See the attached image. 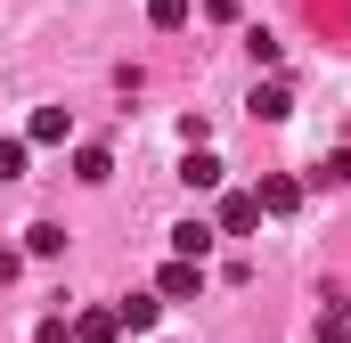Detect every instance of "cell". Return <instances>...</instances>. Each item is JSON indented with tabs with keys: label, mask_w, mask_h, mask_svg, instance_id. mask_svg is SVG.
Returning <instances> with one entry per match:
<instances>
[{
	"label": "cell",
	"mask_w": 351,
	"mask_h": 343,
	"mask_svg": "<svg viewBox=\"0 0 351 343\" xmlns=\"http://www.w3.org/2000/svg\"><path fill=\"white\" fill-rule=\"evenodd\" d=\"M188 188H221V156H204V147H188V164H180Z\"/></svg>",
	"instance_id": "8fae6325"
},
{
	"label": "cell",
	"mask_w": 351,
	"mask_h": 343,
	"mask_svg": "<svg viewBox=\"0 0 351 343\" xmlns=\"http://www.w3.org/2000/svg\"><path fill=\"white\" fill-rule=\"evenodd\" d=\"M114 319H123V335H147L164 319V294H131V303H114Z\"/></svg>",
	"instance_id": "5b68a950"
},
{
	"label": "cell",
	"mask_w": 351,
	"mask_h": 343,
	"mask_svg": "<svg viewBox=\"0 0 351 343\" xmlns=\"http://www.w3.org/2000/svg\"><path fill=\"white\" fill-rule=\"evenodd\" d=\"M74 180H82V188L114 180V156H106V147H74Z\"/></svg>",
	"instance_id": "9c48e42d"
},
{
	"label": "cell",
	"mask_w": 351,
	"mask_h": 343,
	"mask_svg": "<svg viewBox=\"0 0 351 343\" xmlns=\"http://www.w3.org/2000/svg\"><path fill=\"white\" fill-rule=\"evenodd\" d=\"M213 237H221L213 221H180V229H172V261H196V270H204V254H213Z\"/></svg>",
	"instance_id": "3957f363"
},
{
	"label": "cell",
	"mask_w": 351,
	"mask_h": 343,
	"mask_svg": "<svg viewBox=\"0 0 351 343\" xmlns=\"http://www.w3.org/2000/svg\"><path fill=\"white\" fill-rule=\"evenodd\" d=\"M66 131H74V115H66V106H41V115H33V131H25V147H58Z\"/></svg>",
	"instance_id": "52a82bcc"
},
{
	"label": "cell",
	"mask_w": 351,
	"mask_h": 343,
	"mask_svg": "<svg viewBox=\"0 0 351 343\" xmlns=\"http://www.w3.org/2000/svg\"><path fill=\"white\" fill-rule=\"evenodd\" d=\"M156 294H164V303H196V294H204V270H196V261H164V270H156Z\"/></svg>",
	"instance_id": "7a4b0ae2"
},
{
	"label": "cell",
	"mask_w": 351,
	"mask_h": 343,
	"mask_svg": "<svg viewBox=\"0 0 351 343\" xmlns=\"http://www.w3.org/2000/svg\"><path fill=\"white\" fill-rule=\"evenodd\" d=\"M33 343H74V327H66V319H41V327H33Z\"/></svg>",
	"instance_id": "e0dca14e"
},
{
	"label": "cell",
	"mask_w": 351,
	"mask_h": 343,
	"mask_svg": "<svg viewBox=\"0 0 351 343\" xmlns=\"http://www.w3.org/2000/svg\"><path fill=\"white\" fill-rule=\"evenodd\" d=\"M25 156H33L25 139H0V180H25Z\"/></svg>",
	"instance_id": "9a60e30c"
},
{
	"label": "cell",
	"mask_w": 351,
	"mask_h": 343,
	"mask_svg": "<svg viewBox=\"0 0 351 343\" xmlns=\"http://www.w3.org/2000/svg\"><path fill=\"white\" fill-rule=\"evenodd\" d=\"M188 16H196V8H188V0H147V25H156V33H180V25H188Z\"/></svg>",
	"instance_id": "7c38bea8"
},
{
	"label": "cell",
	"mask_w": 351,
	"mask_h": 343,
	"mask_svg": "<svg viewBox=\"0 0 351 343\" xmlns=\"http://www.w3.org/2000/svg\"><path fill=\"white\" fill-rule=\"evenodd\" d=\"M25 254L58 261V254H66V229H58V221H33V229H25Z\"/></svg>",
	"instance_id": "30bf717a"
},
{
	"label": "cell",
	"mask_w": 351,
	"mask_h": 343,
	"mask_svg": "<svg viewBox=\"0 0 351 343\" xmlns=\"http://www.w3.org/2000/svg\"><path fill=\"white\" fill-rule=\"evenodd\" d=\"M294 115V90L286 82H254V123H286Z\"/></svg>",
	"instance_id": "8992f818"
},
{
	"label": "cell",
	"mask_w": 351,
	"mask_h": 343,
	"mask_svg": "<svg viewBox=\"0 0 351 343\" xmlns=\"http://www.w3.org/2000/svg\"><path fill=\"white\" fill-rule=\"evenodd\" d=\"M254 204H262L269 221H286V213H302V180H294V172H262V188H254Z\"/></svg>",
	"instance_id": "6da1fadb"
},
{
	"label": "cell",
	"mask_w": 351,
	"mask_h": 343,
	"mask_svg": "<svg viewBox=\"0 0 351 343\" xmlns=\"http://www.w3.org/2000/svg\"><path fill=\"white\" fill-rule=\"evenodd\" d=\"M311 180H319V188H351V147H335V156L311 172Z\"/></svg>",
	"instance_id": "5bb4252c"
},
{
	"label": "cell",
	"mask_w": 351,
	"mask_h": 343,
	"mask_svg": "<svg viewBox=\"0 0 351 343\" xmlns=\"http://www.w3.org/2000/svg\"><path fill=\"white\" fill-rule=\"evenodd\" d=\"M114 335H123L114 311H82V319H74V343H114Z\"/></svg>",
	"instance_id": "ba28073f"
},
{
	"label": "cell",
	"mask_w": 351,
	"mask_h": 343,
	"mask_svg": "<svg viewBox=\"0 0 351 343\" xmlns=\"http://www.w3.org/2000/svg\"><path fill=\"white\" fill-rule=\"evenodd\" d=\"M319 343H351V311H343V303L319 311Z\"/></svg>",
	"instance_id": "4fadbf2b"
},
{
	"label": "cell",
	"mask_w": 351,
	"mask_h": 343,
	"mask_svg": "<svg viewBox=\"0 0 351 343\" xmlns=\"http://www.w3.org/2000/svg\"><path fill=\"white\" fill-rule=\"evenodd\" d=\"M262 229V204L254 196H221V237H254Z\"/></svg>",
	"instance_id": "277c9868"
},
{
	"label": "cell",
	"mask_w": 351,
	"mask_h": 343,
	"mask_svg": "<svg viewBox=\"0 0 351 343\" xmlns=\"http://www.w3.org/2000/svg\"><path fill=\"white\" fill-rule=\"evenodd\" d=\"M245 58H254V66H278V33H262V25H254V33H245Z\"/></svg>",
	"instance_id": "2e32d148"
}]
</instances>
